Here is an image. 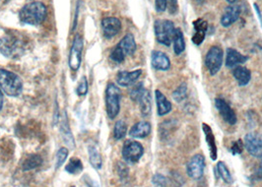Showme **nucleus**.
Wrapping results in <instances>:
<instances>
[{"label": "nucleus", "instance_id": "1", "mask_svg": "<svg viewBox=\"0 0 262 187\" xmlns=\"http://www.w3.org/2000/svg\"><path fill=\"white\" fill-rule=\"evenodd\" d=\"M26 49V41L17 33H9L0 38V53L7 58L22 56Z\"/></svg>", "mask_w": 262, "mask_h": 187}, {"label": "nucleus", "instance_id": "2", "mask_svg": "<svg viewBox=\"0 0 262 187\" xmlns=\"http://www.w3.org/2000/svg\"><path fill=\"white\" fill-rule=\"evenodd\" d=\"M48 9L46 5L39 1L26 4L19 12V19L22 23L32 26L40 25L47 18Z\"/></svg>", "mask_w": 262, "mask_h": 187}, {"label": "nucleus", "instance_id": "3", "mask_svg": "<svg viewBox=\"0 0 262 187\" xmlns=\"http://www.w3.org/2000/svg\"><path fill=\"white\" fill-rule=\"evenodd\" d=\"M0 89L9 97H18L23 91V82L13 72L0 69Z\"/></svg>", "mask_w": 262, "mask_h": 187}, {"label": "nucleus", "instance_id": "4", "mask_svg": "<svg viewBox=\"0 0 262 187\" xmlns=\"http://www.w3.org/2000/svg\"><path fill=\"white\" fill-rule=\"evenodd\" d=\"M121 92L118 86L114 83H110L105 89V107L108 119L115 120L120 110Z\"/></svg>", "mask_w": 262, "mask_h": 187}, {"label": "nucleus", "instance_id": "5", "mask_svg": "<svg viewBox=\"0 0 262 187\" xmlns=\"http://www.w3.org/2000/svg\"><path fill=\"white\" fill-rule=\"evenodd\" d=\"M154 30L158 42L169 48L176 30L173 23L170 20H157L154 24Z\"/></svg>", "mask_w": 262, "mask_h": 187}, {"label": "nucleus", "instance_id": "6", "mask_svg": "<svg viewBox=\"0 0 262 187\" xmlns=\"http://www.w3.org/2000/svg\"><path fill=\"white\" fill-rule=\"evenodd\" d=\"M224 53L220 46L213 45L210 48L205 57V65L211 75H215L219 72L223 65Z\"/></svg>", "mask_w": 262, "mask_h": 187}, {"label": "nucleus", "instance_id": "7", "mask_svg": "<svg viewBox=\"0 0 262 187\" xmlns=\"http://www.w3.org/2000/svg\"><path fill=\"white\" fill-rule=\"evenodd\" d=\"M144 154V148L137 142L127 140L122 148V157L127 163H136L141 159Z\"/></svg>", "mask_w": 262, "mask_h": 187}, {"label": "nucleus", "instance_id": "8", "mask_svg": "<svg viewBox=\"0 0 262 187\" xmlns=\"http://www.w3.org/2000/svg\"><path fill=\"white\" fill-rule=\"evenodd\" d=\"M83 39L80 35H76L72 42V46L68 57V65L72 71H78L82 62V52H83Z\"/></svg>", "mask_w": 262, "mask_h": 187}, {"label": "nucleus", "instance_id": "9", "mask_svg": "<svg viewBox=\"0 0 262 187\" xmlns=\"http://www.w3.org/2000/svg\"><path fill=\"white\" fill-rule=\"evenodd\" d=\"M244 145L254 158H262V134L248 133L245 136Z\"/></svg>", "mask_w": 262, "mask_h": 187}, {"label": "nucleus", "instance_id": "10", "mask_svg": "<svg viewBox=\"0 0 262 187\" xmlns=\"http://www.w3.org/2000/svg\"><path fill=\"white\" fill-rule=\"evenodd\" d=\"M205 170V159L202 155H195L192 157L187 163L186 171L189 177H191L194 180L200 179Z\"/></svg>", "mask_w": 262, "mask_h": 187}, {"label": "nucleus", "instance_id": "11", "mask_svg": "<svg viewBox=\"0 0 262 187\" xmlns=\"http://www.w3.org/2000/svg\"><path fill=\"white\" fill-rule=\"evenodd\" d=\"M101 25L105 39H112L116 37L121 30V22L116 17L104 18Z\"/></svg>", "mask_w": 262, "mask_h": 187}, {"label": "nucleus", "instance_id": "12", "mask_svg": "<svg viewBox=\"0 0 262 187\" xmlns=\"http://www.w3.org/2000/svg\"><path fill=\"white\" fill-rule=\"evenodd\" d=\"M215 107L219 111L220 115L223 118L224 121L228 122L230 125L236 124V115L234 109L229 106V104L222 99L215 100Z\"/></svg>", "mask_w": 262, "mask_h": 187}, {"label": "nucleus", "instance_id": "13", "mask_svg": "<svg viewBox=\"0 0 262 187\" xmlns=\"http://www.w3.org/2000/svg\"><path fill=\"white\" fill-rule=\"evenodd\" d=\"M242 13V7L238 5H231L225 9L222 17H221V24L223 27H230L234 23H236L237 19L239 18Z\"/></svg>", "mask_w": 262, "mask_h": 187}, {"label": "nucleus", "instance_id": "14", "mask_svg": "<svg viewBox=\"0 0 262 187\" xmlns=\"http://www.w3.org/2000/svg\"><path fill=\"white\" fill-rule=\"evenodd\" d=\"M142 70L137 69L134 71H119L117 75V83L121 87H129L133 85L141 76Z\"/></svg>", "mask_w": 262, "mask_h": 187}, {"label": "nucleus", "instance_id": "15", "mask_svg": "<svg viewBox=\"0 0 262 187\" xmlns=\"http://www.w3.org/2000/svg\"><path fill=\"white\" fill-rule=\"evenodd\" d=\"M152 66L156 70L167 71L170 67V58L162 52L154 51L151 55Z\"/></svg>", "mask_w": 262, "mask_h": 187}, {"label": "nucleus", "instance_id": "16", "mask_svg": "<svg viewBox=\"0 0 262 187\" xmlns=\"http://www.w3.org/2000/svg\"><path fill=\"white\" fill-rule=\"evenodd\" d=\"M193 27H194V34L192 37V41L196 45H199L205 39L207 30H208V23L203 19H197L196 21L193 22Z\"/></svg>", "mask_w": 262, "mask_h": 187}, {"label": "nucleus", "instance_id": "17", "mask_svg": "<svg viewBox=\"0 0 262 187\" xmlns=\"http://www.w3.org/2000/svg\"><path fill=\"white\" fill-rule=\"evenodd\" d=\"M249 59L248 56L238 53L234 49L227 50V56H226V66L229 68H234L238 66L239 64L245 63Z\"/></svg>", "mask_w": 262, "mask_h": 187}, {"label": "nucleus", "instance_id": "18", "mask_svg": "<svg viewBox=\"0 0 262 187\" xmlns=\"http://www.w3.org/2000/svg\"><path fill=\"white\" fill-rule=\"evenodd\" d=\"M202 129L203 132L205 134V138H206V143L209 147L210 157L213 160H217L218 157V153H217V146H216V140H215V136L213 134V131L211 129L208 124L203 123L202 124Z\"/></svg>", "mask_w": 262, "mask_h": 187}, {"label": "nucleus", "instance_id": "19", "mask_svg": "<svg viewBox=\"0 0 262 187\" xmlns=\"http://www.w3.org/2000/svg\"><path fill=\"white\" fill-rule=\"evenodd\" d=\"M151 124L147 121H139L131 127L129 135L133 138L142 139L151 133Z\"/></svg>", "mask_w": 262, "mask_h": 187}, {"label": "nucleus", "instance_id": "20", "mask_svg": "<svg viewBox=\"0 0 262 187\" xmlns=\"http://www.w3.org/2000/svg\"><path fill=\"white\" fill-rule=\"evenodd\" d=\"M155 97H156V103H157L158 114L160 116H164L168 114L171 110V104L170 101L159 90H156Z\"/></svg>", "mask_w": 262, "mask_h": 187}, {"label": "nucleus", "instance_id": "21", "mask_svg": "<svg viewBox=\"0 0 262 187\" xmlns=\"http://www.w3.org/2000/svg\"><path fill=\"white\" fill-rule=\"evenodd\" d=\"M118 45L125 55H132L137 48L134 36L132 34L125 35L122 40L118 42Z\"/></svg>", "mask_w": 262, "mask_h": 187}, {"label": "nucleus", "instance_id": "22", "mask_svg": "<svg viewBox=\"0 0 262 187\" xmlns=\"http://www.w3.org/2000/svg\"><path fill=\"white\" fill-rule=\"evenodd\" d=\"M233 75L239 86H246L251 79V73L248 68L244 66H236L233 70Z\"/></svg>", "mask_w": 262, "mask_h": 187}, {"label": "nucleus", "instance_id": "23", "mask_svg": "<svg viewBox=\"0 0 262 187\" xmlns=\"http://www.w3.org/2000/svg\"><path fill=\"white\" fill-rule=\"evenodd\" d=\"M60 130H61L62 138H63V140H64L66 144L71 149H74L75 148V141H74V137H73V135L71 133V130H70V127H69V123H68V119H67V113L66 112H64V116L62 119Z\"/></svg>", "mask_w": 262, "mask_h": 187}, {"label": "nucleus", "instance_id": "24", "mask_svg": "<svg viewBox=\"0 0 262 187\" xmlns=\"http://www.w3.org/2000/svg\"><path fill=\"white\" fill-rule=\"evenodd\" d=\"M173 52L177 55L183 54L185 50V41H184V36L183 31L180 28H177L174 30L173 34Z\"/></svg>", "mask_w": 262, "mask_h": 187}, {"label": "nucleus", "instance_id": "25", "mask_svg": "<svg viewBox=\"0 0 262 187\" xmlns=\"http://www.w3.org/2000/svg\"><path fill=\"white\" fill-rule=\"evenodd\" d=\"M138 103L140 106L141 114L144 118L149 116L151 113V109H152V99H151V94L148 90H145L144 94L142 95V97L140 98Z\"/></svg>", "mask_w": 262, "mask_h": 187}, {"label": "nucleus", "instance_id": "26", "mask_svg": "<svg viewBox=\"0 0 262 187\" xmlns=\"http://www.w3.org/2000/svg\"><path fill=\"white\" fill-rule=\"evenodd\" d=\"M42 161H43L42 158L39 155H31L23 161L22 170L24 172H28V171L37 169V168H39V166H41Z\"/></svg>", "mask_w": 262, "mask_h": 187}, {"label": "nucleus", "instance_id": "27", "mask_svg": "<svg viewBox=\"0 0 262 187\" xmlns=\"http://www.w3.org/2000/svg\"><path fill=\"white\" fill-rule=\"evenodd\" d=\"M88 153H89V160L91 165L96 170H100L103 166V160L99 150L94 145H91L88 147Z\"/></svg>", "mask_w": 262, "mask_h": 187}, {"label": "nucleus", "instance_id": "28", "mask_svg": "<svg viewBox=\"0 0 262 187\" xmlns=\"http://www.w3.org/2000/svg\"><path fill=\"white\" fill-rule=\"evenodd\" d=\"M216 171H217V174L220 175V177L223 179L226 183H229V184H230V183L233 182L232 174L230 173L229 169L227 168V166L225 165V162H223V161H219V162L217 163Z\"/></svg>", "mask_w": 262, "mask_h": 187}, {"label": "nucleus", "instance_id": "29", "mask_svg": "<svg viewBox=\"0 0 262 187\" xmlns=\"http://www.w3.org/2000/svg\"><path fill=\"white\" fill-rule=\"evenodd\" d=\"M66 171L70 174H78L83 171V163L77 158L71 159L66 167Z\"/></svg>", "mask_w": 262, "mask_h": 187}, {"label": "nucleus", "instance_id": "30", "mask_svg": "<svg viewBox=\"0 0 262 187\" xmlns=\"http://www.w3.org/2000/svg\"><path fill=\"white\" fill-rule=\"evenodd\" d=\"M127 133V126L123 121H118L114 128V137L116 140H121Z\"/></svg>", "mask_w": 262, "mask_h": 187}, {"label": "nucleus", "instance_id": "31", "mask_svg": "<svg viewBox=\"0 0 262 187\" xmlns=\"http://www.w3.org/2000/svg\"><path fill=\"white\" fill-rule=\"evenodd\" d=\"M145 90H146V89H145L144 86H143V83H138V84L134 85V86L132 87L130 92H129L131 100H132L133 102H135V103H138L139 100H140V98H141L142 95L144 94Z\"/></svg>", "mask_w": 262, "mask_h": 187}, {"label": "nucleus", "instance_id": "32", "mask_svg": "<svg viewBox=\"0 0 262 187\" xmlns=\"http://www.w3.org/2000/svg\"><path fill=\"white\" fill-rule=\"evenodd\" d=\"M187 97V86L186 84H182L180 87L177 88V90L172 93V98L176 102L182 103Z\"/></svg>", "mask_w": 262, "mask_h": 187}, {"label": "nucleus", "instance_id": "33", "mask_svg": "<svg viewBox=\"0 0 262 187\" xmlns=\"http://www.w3.org/2000/svg\"><path fill=\"white\" fill-rule=\"evenodd\" d=\"M68 156V150L66 148H60L56 153V162L55 169H59L66 161Z\"/></svg>", "mask_w": 262, "mask_h": 187}, {"label": "nucleus", "instance_id": "34", "mask_svg": "<svg viewBox=\"0 0 262 187\" xmlns=\"http://www.w3.org/2000/svg\"><path fill=\"white\" fill-rule=\"evenodd\" d=\"M125 57H126V55L123 54V52L119 49L118 45H117V46L113 50V52H112V54H111V59H112L113 61L117 62V63L123 62L124 59H125Z\"/></svg>", "mask_w": 262, "mask_h": 187}, {"label": "nucleus", "instance_id": "35", "mask_svg": "<svg viewBox=\"0 0 262 187\" xmlns=\"http://www.w3.org/2000/svg\"><path fill=\"white\" fill-rule=\"evenodd\" d=\"M76 92L78 96H85L88 93V81L85 76H83L81 80L79 81Z\"/></svg>", "mask_w": 262, "mask_h": 187}, {"label": "nucleus", "instance_id": "36", "mask_svg": "<svg viewBox=\"0 0 262 187\" xmlns=\"http://www.w3.org/2000/svg\"><path fill=\"white\" fill-rule=\"evenodd\" d=\"M152 181L158 187H166L167 185V178L162 174H155Z\"/></svg>", "mask_w": 262, "mask_h": 187}, {"label": "nucleus", "instance_id": "37", "mask_svg": "<svg viewBox=\"0 0 262 187\" xmlns=\"http://www.w3.org/2000/svg\"><path fill=\"white\" fill-rule=\"evenodd\" d=\"M244 142L242 140H236V142L233 144V146L231 148V152L233 153V155H238L242 154L244 151Z\"/></svg>", "mask_w": 262, "mask_h": 187}, {"label": "nucleus", "instance_id": "38", "mask_svg": "<svg viewBox=\"0 0 262 187\" xmlns=\"http://www.w3.org/2000/svg\"><path fill=\"white\" fill-rule=\"evenodd\" d=\"M168 7V0H156L155 1V8L158 13L165 12Z\"/></svg>", "mask_w": 262, "mask_h": 187}, {"label": "nucleus", "instance_id": "39", "mask_svg": "<svg viewBox=\"0 0 262 187\" xmlns=\"http://www.w3.org/2000/svg\"><path fill=\"white\" fill-rule=\"evenodd\" d=\"M168 10L169 13L173 15L177 13L179 10V5H178V0H168Z\"/></svg>", "mask_w": 262, "mask_h": 187}, {"label": "nucleus", "instance_id": "40", "mask_svg": "<svg viewBox=\"0 0 262 187\" xmlns=\"http://www.w3.org/2000/svg\"><path fill=\"white\" fill-rule=\"evenodd\" d=\"M253 178L255 180H262V160L259 163V166L257 167L255 173L253 174Z\"/></svg>", "mask_w": 262, "mask_h": 187}, {"label": "nucleus", "instance_id": "41", "mask_svg": "<svg viewBox=\"0 0 262 187\" xmlns=\"http://www.w3.org/2000/svg\"><path fill=\"white\" fill-rule=\"evenodd\" d=\"M253 7H254V9H255V11H256V13H257V16H258V18H259V21H260V24H261L262 26V16L261 13H260V10H259V7H258V5H257L256 3L253 4Z\"/></svg>", "mask_w": 262, "mask_h": 187}, {"label": "nucleus", "instance_id": "42", "mask_svg": "<svg viewBox=\"0 0 262 187\" xmlns=\"http://www.w3.org/2000/svg\"><path fill=\"white\" fill-rule=\"evenodd\" d=\"M3 92L1 91V89H0V111H1V109H2V107H3Z\"/></svg>", "mask_w": 262, "mask_h": 187}, {"label": "nucleus", "instance_id": "43", "mask_svg": "<svg viewBox=\"0 0 262 187\" xmlns=\"http://www.w3.org/2000/svg\"><path fill=\"white\" fill-rule=\"evenodd\" d=\"M196 2L197 4H202L205 0H194Z\"/></svg>", "mask_w": 262, "mask_h": 187}, {"label": "nucleus", "instance_id": "44", "mask_svg": "<svg viewBox=\"0 0 262 187\" xmlns=\"http://www.w3.org/2000/svg\"><path fill=\"white\" fill-rule=\"evenodd\" d=\"M236 0H227V2H229L230 4H233V3H235Z\"/></svg>", "mask_w": 262, "mask_h": 187}, {"label": "nucleus", "instance_id": "45", "mask_svg": "<svg viewBox=\"0 0 262 187\" xmlns=\"http://www.w3.org/2000/svg\"><path fill=\"white\" fill-rule=\"evenodd\" d=\"M70 187H75V186H70Z\"/></svg>", "mask_w": 262, "mask_h": 187}]
</instances>
